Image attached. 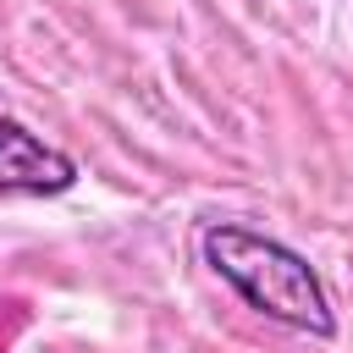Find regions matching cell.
<instances>
[{
  "label": "cell",
  "instance_id": "1",
  "mask_svg": "<svg viewBox=\"0 0 353 353\" xmlns=\"http://www.w3.org/2000/svg\"><path fill=\"white\" fill-rule=\"evenodd\" d=\"M199 254L265 320H281L309 336H336V309H331L320 270L298 248H287L281 237H265L243 221H210L199 237Z\"/></svg>",
  "mask_w": 353,
  "mask_h": 353
},
{
  "label": "cell",
  "instance_id": "2",
  "mask_svg": "<svg viewBox=\"0 0 353 353\" xmlns=\"http://www.w3.org/2000/svg\"><path fill=\"white\" fill-rule=\"evenodd\" d=\"M77 182V160L44 138H33L22 121L0 116V193H33L55 199Z\"/></svg>",
  "mask_w": 353,
  "mask_h": 353
}]
</instances>
